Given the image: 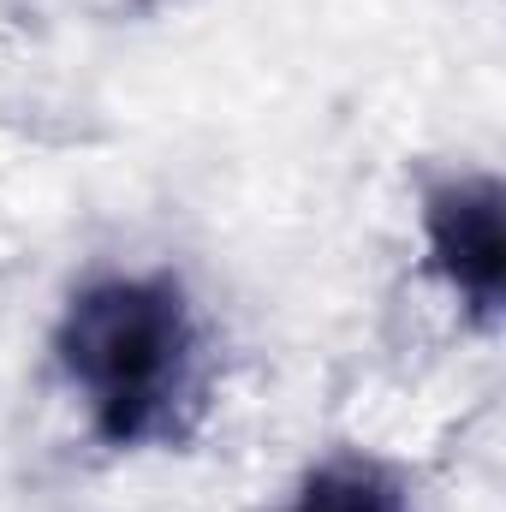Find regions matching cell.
I'll return each instance as SVG.
<instances>
[{"mask_svg":"<svg viewBox=\"0 0 506 512\" xmlns=\"http://www.w3.org/2000/svg\"><path fill=\"white\" fill-rule=\"evenodd\" d=\"M54 364L114 453L185 447L209 417V328L179 274L84 280L54 322Z\"/></svg>","mask_w":506,"mask_h":512,"instance_id":"1","label":"cell"},{"mask_svg":"<svg viewBox=\"0 0 506 512\" xmlns=\"http://www.w3.org/2000/svg\"><path fill=\"white\" fill-rule=\"evenodd\" d=\"M423 262L465 322L495 328L506 310V191L495 173H447L417 203Z\"/></svg>","mask_w":506,"mask_h":512,"instance_id":"2","label":"cell"},{"mask_svg":"<svg viewBox=\"0 0 506 512\" xmlns=\"http://www.w3.org/2000/svg\"><path fill=\"white\" fill-rule=\"evenodd\" d=\"M280 512H411L405 507V483L393 465H381L370 453H334L322 465H310L292 489V501Z\"/></svg>","mask_w":506,"mask_h":512,"instance_id":"3","label":"cell"}]
</instances>
